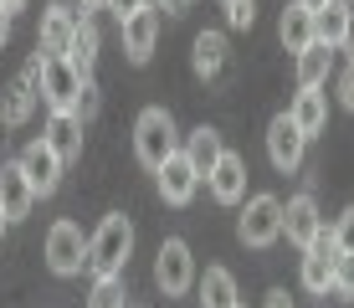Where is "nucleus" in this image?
I'll return each instance as SVG.
<instances>
[{
	"label": "nucleus",
	"mask_w": 354,
	"mask_h": 308,
	"mask_svg": "<svg viewBox=\"0 0 354 308\" xmlns=\"http://www.w3.org/2000/svg\"><path fill=\"white\" fill-rule=\"evenodd\" d=\"M154 180H160V195L169 206H190L195 201V185H201V175L190 170V159L185 154H169L160 170H154Z\"/></svg>",
	"instance_id": "13"
},
{
	"label": "nucleus",
	"mask_w": 354,
	"mask_h": 308,
	"mask_svg": "<svg viewBox=\"0 0 354 308\" xmlns=\"http://www.w3.org/2000/svg\"><path fill=\"white\" fill-rule=\"evenodd\" d=\"M133 154L144 170H160L169 154H180V129L169 118V108H144L133 123Z\"/></svg>",
	"instance_id": "2"
},
{
	"label": "nucleus",
	"mask_w": 354,
	"mask_h": 308,
	"mask_svg": "<svg viewBox=\"0 0 354 308\" xmlns=\"http://www.w3.org/2000/svg\"><path fill=\"white\" fill-rule=\"evenodd\" d=\"M205 185H211V195H216L221 206H236L241 195H247V159L226 150L221 159H216V170L205 175Z\"/></svg>",
	"instance_id": "14"
},
{
	"label": "nucleus",
	"mask_w": 354,
	"mask_h": 308,
	"mask_svg": "<svg viewBox=\"0 0 354 308\" xmlns=\"http://www.w3.org/2000/svg\"><path fill=\"white\" fill-rule=\"evenodd\" d=\"M195 293H201V308H241L236 278L226 267H205V278H195Z\"/></svg>",
	"instance_id": "22"
},
{
	"label": "nucleus",
	"mask_w": 354,
	"mask_h": 308,
	"mask_svg": "<svg viewBox=\"0 0 354 308\" xmlns=\"http://www.w3.org/2000/svg\"><path fill=\"white\" fill-rule=\"evenodd\" d=\"M190 67H195V78H205V82L226 78V36L221 31H201L190 42Z\"/></svg>",
	"instance_id": "16"
},
{
	"label": "nucleus",
	"mask_w": 354,
	"mask_h": 308,
	"mask_svg": "<svg viewBox=\"0 0 354 308\" xmlns=\"http://www.w3.org/2000/svg\"><path fill=\"white\" fill-rule=\"evenodd\" d=\"M46 144H52V154L62 159V165H72V159L82 154V123L72 118V114H52L46 118V134H41Z\"/></svg>",
	"instance_id": "21"
},
{
	"label": "nucleus",
	"mask_w": 354,
	"mask_h": 308,
	"mask_svg": "<svg viewBox=\"0 0 354 308\" xmlns=\"http://www.w3.org/2000/svg\"><path fill=\"white\" fill-rule=\"evenodd\" d=\"M339 103H344L349 114H354V62H349L344 72H339Z\"/></svg>",
	"instance_id": "32"
},
{
	"label": "nucleus",
	"mask_w": 354,
	"mask_h": 308,
	"mask_svg": "<svg viewBox=\"0 0 354 308\" xmlns=\"http://www.w3.org/2000/svg\"><path fill=\"white\" fill-rule=\"evenodd\" d=\"M88 88V82L77 78V67H72L67 57H41V103L52 108V114H72V103H77V93Z\"/></svg>",
	"instance_id": "6"
},
{
	"label": "nucleus",
	"mask_w": 354,
	"mask_h": 308,
	"mask_svg": "<svg viewBox=\"0 0 354 308\" xmlns=\"http://www.w3.org/2000/svg\"><path fill=\"white\" fill-rule=\"evenodd\" d=\"M93 10H108V0H82V16H93Z\"/></svg>",
	"instance_id": "37"
},
{
	"label": "nucleus",
	"mask_w": 354,
	"mask_h": 308,
	"mask_svg": "<svg viewBox=\"0 0 354 308\" xmlns=\"http://www.w3.org/2000/svg\"><path fill=\"white\" fill-rule=\"evenodd\" d=\"M334 293L354 298V257H339V273H334Z\"/></svg>",
	"instance_id": "30"
},
{
	"label": "nucleus",
	"mask_w": 354,
	"mask_h": 308,
	"mask_svg": "<svg viewBox=\"0 0 354 308\" xmlns=\"http://www.w3.org/2000/svg\"><path fill=\"white\" fill-rule=\"evenodd\" d=\"M46 267H52L57 278H77L82 267H88V237H82V226L57 221V226L46 231Z\"/></svg>",
	"instance_id": "5"
},
{
	"label": "nucleus",
	"mask_w": 354,
	"mask_h": 308,
	"mask_svg": "<svg viewBox=\"0 0 354 308\" xmlns=\"http://www.w3.org/2000/svg\"><path fill=\"white\" fill-rule=\"evenodd\" d=\"M319 231H324L319 201H313L308 190H303V195H292V201L283 206V237H288L292 246H303V252H308V246H313V237H319Z\"/></svg>",
	"instance_id": "10"
},
{
	"label": "nucleus",
	"mask_w": 354,
	"mask_h": 308,
	"mask_svg": "<svg viewBox=\"0 0 354 308\" xmlns=\"http://www.w3.org/2000/svg\"><path fill=\"white\" fill-rule=\"evenodd\" d=\"M334 273H339V246H334V231H319L313 246L303 252V288L308 293H328L334 288Z\"/></svg>",
	"instance_id": "8"
},
{
	"label": "nucleus",
	"mask_w": 354,
	"mask_h": 308,
	"mask_svg": "<svg viewBox=\"0 0 354 308\" xmlns=\"http://www.w3.org/2000/svg\"><path fill=\"white\" fill-rule=\"evenodd\" d=\"M144 6H149V0H108V10L118 16V26H124V21H133V16H139Z\"/></svg>",
	"instance_id": "31"
},
{
	"label": "nucleus",
	"mask_w": 354,
	"mask_h": 308,
	"mask_svg": "<svg viewBox=\"0 0 354 308\" xmlns=\"http://www.w3.org/2000/svg\"><path fill=\"white\" fill-rule=\"evenodd\" d=\"M180 154H185V159H190V170L205 180V175L216 170V159L226 154V144H221V134H216L211 123H201V129H190V134H185V150H180Z\"/></svg>",
	"instance_id": "17"
},
{
	"label": "nucleus",
	"mask_w": 354,
	"mask_h": 308,
	"mask_svg": "<svg viewBox=\"0 0 354 308\" xmlns=\"http://www.w3.org/2000/svg\"><path fill=\"white\" fill-rule=\"evenodd\" d=\"M298 6H308V10H324V6H328V0H298Z\"/></svg>",
	"instance_id": "39"
},
{
	"label": "nucleus",
	"mask_w": 354,
	"mask_h": 308,
	"mask_svg": "<svg viewBox=\"0 0 354 308\" xmlns=\"http://www.w3.org/2000/svg\"><path fill=\"white\" fill-rule=\"evenodd\" d=\"M31 206H36V190L21 175V165H0V211H6V221H26Z\"/></svg>",
	"instance_id": "15"
},
{
	"label": "nucleus",
	"mask_w": 354,
	"mask_h": 308,
	"mask_svg": "<svg viewBox=\"0 0 354 308\" xmlns=\"http://www.w3.org/2000/svg\"><path fill=\"white\" fill-rule=\"evenodd\" d=\"M124 278H97L93 293H88V308H124Z\"/></svg>",
	"instance_id": "26"
},
{
	"label": "nucleus",
	"mask_w": 354,
	"mask_h": 308,
	"mask_svg": "<svg viewBox=\"0 0 354 308\" xmlns=\"http://www.w3.org/2000/svg\"><path fill=\"white\" fill-rule=\"evenodd\" d=\"M97 114V88H93V82H88V88H82L77 93V103H72V118H77V123H88Z\"/></svg>",
	"instance_id": "29"
},
{
	"label": "nucleus",
	"mask_w": 354,
	"mask_h": 308,
	"mask_svg": "<svg viewBox=\"0 0 354 308\" xmlns=\"http://www.w3.org/2000/svg\"><path fill=\"white\" fill-rule=\"evenodd\" d=\"M267 308H292V298H288V288H272V293H267Z\"/></svg>",
	"instance_id": "33"
},
{
	"label": "nucleus",
	"mask_w": 354,
	"mask_h": 308,
	"mask_svg": "<svg viewBox=\"0 0 354 308\" xmlns=\"http://www.w3.org/2000/svg\"><path fill=\"white\" fill-rule=\"evenodd\" d=\"M236 237H241V246H272L277 237H283V201L277 195H252L247 201V211H241V221H236Z\"/></svg>",
	"instance_id": "3"
},
{
	"label": "nucleus",
	"mask_w": 354,
	"mask_h": 308,
	"mask_svg": "<svg viewBox=\"0 0 354 308\" xmlns=\"http://www.w3.org/2000/svg\"><path fill=\"white\" fill-rule=\"evenodd\" d=\"M328 67H334V52H328L324 42L303 46V52H298V88H324Z\"/></svg>",
	"instance_id": "25"
},
{
	"label": "nucleus",
	"mask_w": 354,
	"mask_h": 308,
	"mask_svg": "<svg viewBox=\"0 0 354 308\" xmlns=\"http://www.w3.org/2000/svg\"><path fill=\"white\" fill-rule=\"evenodd\" d=\"M31 108H36V88H31L26 78H16L10 88H0V123L21 129V123L31 118Z\"/></svg>",
	"instance_id": "24"
},
{
	"label": "nucleus",
	"mask_w": 354,
	"mask_h": 308,
	"mask_svg": "<svg viewBox=\"0 0 354 308\" xmlns=\"http://www.w3.org/2000/svg\"><path fill=\"white\" fill-rule=\"evenodd\" d=\"M277 36H283V46H288L292 57H298L303 46H313V10H308V6H298V0H292V6H283Z\"/></svg>",
	"instance_id": "23"
},
{
	"label": "nucleus",
	"mask_w": 354,
	"mask_h": 308,
	"mask_svg": "<svg viewBox=\"0 0 354 308\" xmlns=\"http://www.w3.org/2000/svg\"><path fill=\"white\" fill-rule=\"evenodd\" d=\"M0 6H6V10H10V16H16V10H26V6H31V0H0Z\"/></svg>",
	"instance_id": "38"
},
{
	"label": "nucleus",
	"mask_w": 354,
	"mask_h": 308,
	"mask_svg": "<svg viewBox=\"0 0 354 308\" xmlns=\"http://www.w3.org/2000/svg\"><path fill=\"white\" fill-rule=\"evenodd\" d=\"M16 165H21V175L31 180L36 201H41V195H52L57 185H62V159L52 154V144H46V139H31L26 150H21V159H16Z\"/></svg>",
	"instance_id": "7"
},
{
	"label": "nucleus",
	"mask_w": 354,
	"mask_h": 308,
	"mask_svg": "<svg viewBox=\"0 0 354 308\" xmlns=\"http://www.w3.org/2000/svg\"><path fill=\"white\" fill-rule=\"evenodd\" d=\"M303 150H308V139L292 129V118H288V114H277L272 123H267V159H272V170L292 175V170L303 165Z\"/></svg>",
	"instance_id": "9"
},
{
	"label": "nucleus",
	"mask_w": 354,
	"mask_h": 308,
	"mask_svg": "<svg viewBox=\"0 0 354 308\" xmlns=\"http://www.w3.org/2000/svg\"><path fill=\"white\" fill-rule=\"evenodd\" d=\"M339 52H349V62H354V16H349V31H344V46Z\"/></svg>",
	"instance_id": "35"
},
{
	"label": "nucleus",
	"mask_w": 354,
	"mask_h": 308,
	"mask_svg": "<svg viewBox=\"0 0 354 308\" xmlns=\"http://www.w3.org/2000/svg\"><path fill=\"white\" fill-rule=\"evenodd\" d=\"M72 31H77V10L62 6V0H52V6L41 10V57H67Z\"/></svg>",
	"instance_id": "12"
},
{
	"label": "nucleus",
	"mask_w": 354,
	"mask_h": 308,
	"mask_svg": "<svg viewBox=\"0 0 354 308\" xmlns=\"http://www.w3.org/2000/svg\"><path fill=\"white\" fill-rule=\"evenodd\" d=\"M6 42H10V10L0 6V46H6Z\"/></svg>",
	"instance_id": "34"
},
{
	"label": "nucleus",
	"mask_w": 354,
	"mask_h": 308,
	"mask_svg": "<svg viewBox=\"0 0 354 308\" xmlns=\"http://www.w3.org/2000/svg\"><path fill=\"white\" fill-rule=\"evenodd\" d=\"M118 31H124V52H129V62H133V67H144V62L154 57V42H160V10L144 6L139 16L124 21Z\"/></svg>",
	"instance_id": "11"
},
{
	"label": "nucleus",
	"mask_w": 354,
	"mask_h": 308,
	"mask_svg": "<svg viewBox=\"0 0 354 308\" xmlns=\"http://www.w3.org/2000/svg\"><path fill=\"white\" fill-rule=\"evenodd\" d=\"M349 16H354L349 0H328L324 10H313V42H324L328 52H339V46H344V31H349Z\"/></svg>",
	"instance_id": "20"
},
{
	"label": "nucleus",
	"mask_w": 354,
	"mask_h": 308,
	"mask_svg": "<svg viewBox=\"0 0 354 308\" xmlns=\"http://www.w3.org/2000/svg\"><path fill=\"white\" fill-rule=\"evenodd\" d=\"M129 252H133V221L124 211L103 216V226L88 237V267H93V278H124Z\"/></svg>",
	"instance_id": "1"
},
{
	"label": "nucleus",
	"mask_w": 354,
	"mask_h": 308,
	"mask_svg": "<svg viewBox=\"0 0 354 308\" xmlns=\"http://www.w3.org/2000/svg\"><path fill=\"white\" fill-rule=\"evenodd\" d=\"M349 6H354V0H349Z\"/></svg>",
	"instance_id": "41"
},
{
	"label": "nucleus",
	"mask_w": 354,
	"mask_h": 308,
	"mask_svg": "<svg viewBox=\"0 0 354 308\" xmlns=\"http://www.w3.org/2000/svg\"><path fill=\"white\" fill-rule=\"evenodd\" d=\"M97 46H103V31H97L93 16H77V31H72V46H67V62L77 67L82 82H93V62H97Z\"/></svg>",
	"instance_id": "18"
},
{
	"label": "nucleus",
	"mask_w": 354,
	"mask_h": 308,
	"mask_svg": "<svg viewBox=\"0 0 354 308\" xmlns=\"http://www.w3.org/2000/svg\"><path fill=\"white\" fill-rule=\"evenodd\" d=\"M6 226H10V221H6V211H0V237H6Z\"/></svg>",
	"instance_id": "40"
},
{
	"label": "nucleus",
	"mask_w": 354,
	"mask_h": 308,
	"mask_svg": "<svg viewBox=\"0 0 354 308\" xmlns=\"http://www.w3.org/2000/svg\"><path fill=\"white\" fill-rule=\"evenodd\" d=\"M160 6L169 10V16H180V10H185V6H190V0H160Z\"/></svg>",
	"instance_id": "36"
},
{
	"label": "nucleus",
	"mask_w": 354,
	"mask_h": 308,
	"mask_svg": "<svg viewBox=\"0 0 354 308\" xmlns=\"http://www.w3.org/2000/svg\"><path fill=\"white\" fill-rule=\"evenodd\" d=\"M154 282H160L165 298H180V293L195 288V257L180 237H165L160 252H154Z\"/></svg>",
	"instance_id": "4"
},
{
	"label": "nucleus",
	"mask_w": 354,
	"mask_h": 308,
	"mask_svg": "<svg viewBox=\"0 0 354 308\" xmlns=\"http://www.w3.org/2000/svg\"><path fill=\"white\" fill-rule=\"evenodd\" d=\"M221 6H226V26L252 31V21H257V6H252V0H221Z\"/></svg>",
	"instance_id": "27"
},
{
	"label": "nucleus",
	"mask_w": 354,
	"mask_h": 308,
	"mask_svg": "<svg viewBox=\"0 0 354 308\" xmlns=\"http://www.w3.org/2000/svg\"><path fill=\"white\" fill-rule=\"evenodd\" d=\"M288 118H292V129H298L303 139L324 134V123H328V103H324V93H319V88H298V98H292V108H288Z\"/></svg>",
	"instance_id": "19"
},
{
	"label": "nucleus",
	"mask_w": 354,
	"mask_h": 308,
	"mask_svg": "<svg viewBox=\"0 0 354 308\" xmlns=\"http://www.w3.org/2000/svg\"><path fill=\"white\" fill-rule=\"evenodd\" d=\"M328 231H334V246H339V257H354V206H349V211L339 216Z\"/></svg>",
	"instance_id": "28"
}]
</instances>
